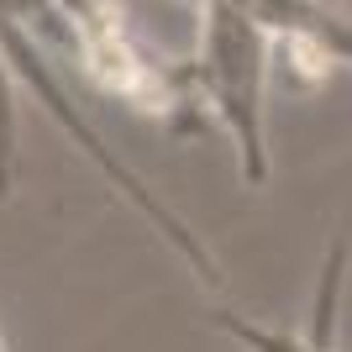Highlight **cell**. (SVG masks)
<instances>
[{"label":"cell","instance_id":"6da1fadb","mask_svg":"<svg viewBox=\"0 0 352 352\" xmlns=\"http://www.w3.org/2000/svg\"><path fill=\"white\" fill-rule=\"evenodd\" d=\"M200 43L190 63V89L200 116H210L236 147V174L248 190L274 179L268 153V74H274V37L236 6H200Z\"/></svg>","mask_w":352,"mask_h":352},{"label":"cell","instance_id":"7a4b0ae2","mask_svg":"<svg viewBox=\"0 0 352 352\" xmlns=\"http://www.w3.org/2000/svg\"><path fill=\"white\" fill-rule=\"evenodd\" d=\"M0 43H6V58H11V69H16V79H21V85L32 89V95H37V100H43V111L53 121H58V132L69 137L74 147H79V153H85V163L89 168H95V174L105 179V184H111V190L121 195V200H126V206L137 210V216L147 221V226H153V232L163 236V242H168V248L179 252V258H184V263L195 268V279H206V289H221V263H216V252L206 248V236L195 232L190 221L179 216L174 206H168V200H163L158 190H153V184H147L142 174H137L132 163L121 158L116 147L105 142L100 132H95V126H89L85 121V111H79V105H74V95H69V85H63L58 74H53V63H47V47H37L27 37V32L16 27L11 16H0Z\"/></svg>","mask_w":352,"mask_h":352},{"label":"cell","instance_id":"3957f363","mask_svg":"<svg viewBox=\"0 0 352 352\" xmlns=\"http://www.w3.org/2000/svg\"><path fill=\"white\" fill-rule=\"evenodd\" d=\"M342 284H347V236L331 242V258H326V268H321L316 310H310V326H305V331H279V326L248 321V316H236V310H210L206 321L216 326V331H226L236 347H248V352H342L337 347Z\"/></svg>","mask_w":352,"mask_h":352},{"label":"cell","instance_id":"277c9868","mask_svg":"<svg viewBox=\"0 0 352 352\" xmlns=\"http://www.w3.org/2000/svg\"><path fill=\"white\" fill-rule=\"evenodd\" d=\"M21 179V116H16V69L0 43V206L16 195Z\"/></svg>","mask_w":352,"mask_h":352},{"label":"cell","instance_id":"5b68a950","mask_svg":"<svg viewBox=\"0 0 352 352\" xmlns=\"http://www.w3.org/2000/svg\"><path fill=\"white\" fill-rule=\"evenodd\" d=\"M0 352H6V337H0Z\"/></svg>","mask_w":352,"mask_h":352}]
</instances>
